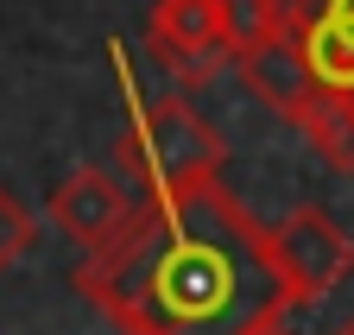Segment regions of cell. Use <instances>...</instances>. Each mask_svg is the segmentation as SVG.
Wrapping results in <instances>:
<instances>
[{
  "label": "cell",
  "mask_w": 354,
  "mask_h": 335,
  "mask_svg": "<svg viewBox=\"0 0 354 335\" xmlns=\"http://www.w3.org/2000/svg\"><path fill=\"white\" fill-rule=\"evenodd\" d=\"M259 335H291V329H285V323H272V329H259Z\"/></svg>",
  "instance_id": "8fae6325"
},
{
  "label": "cell",
  "mask_w": 354,
  "mask_h": 335,
  "mask_svg": "<svg viewBox=\"0 0 354 335\" xmlns=\"http://www.w3.org/2000/svg\"><path fill=\"white\" fill-rule=\"evenodd\" d=\"M76 291L120 335H259L291 316L266 228L221 178L133 202V222L76 266Z\"/></svg>",
  "instance_id": "6da1fadb"
},
{
  "label": "cell",
  "mask_w": 354,
  "mask_h": 335,
  "mask_svg": "<svg viewBox=\"0 0 354 335\" xmlns=\"http://www.w3.org/2000/svg\"><path fill=\"white\" fill-rule=\"evenodd\" d=\"M266 253H272L279 278H285V298L297 304H317L354 272V234L329 216V209H291L279 228H266Z\"/></svg>",
  "instance_id": "3957f363"
},
{
  "label": "cell",
  "mask_w": 354,
  "mask_h": 335,
  "mask_svg": "<svg viewBox=\"0 0 354 335\" xmlns=\"http://www.w3.org/2000/svg\"><path fill=\"white\" fill-rule=\"evenodd\" d=\"M32 240H38V222H32V209L0 184V272L7 266H19L26 253H32Z\"/></svg>",
  "instance_id": "30bf717a"
},
{
  "label": "cell",
  "mask_w": 354,
  "mask_h": 335,
  "mask_svg": "<svg viewBox=\"0 0 354 335\" xmlns=\"http://www.w3.org/2000/svg\"><path fill=\"white\" fill-rule=\"evenodd\" d=\"M51 222L82 247V260L88 253H102V247L133 222V196L120 190V178H108V171H70L64 184H57V196H51Z\"/></svg>",
  "instance_id": "8992f818"
},
{
  "label": "cell",
  "mask_w": 354,
  "mask_h": 335,
  "mask_svg": "<svg viewBox=\"0 0 354 335\" xmlns=\"http://www.w3.org/2000/svg\"><path fill=\"white\" fill-rule=\"evenodd\" d=\"M335 335H354V323H342V329H335Z\"/></svg>",
  "instance_id": "7c38bea8"
},
{
  "label": "cell",
  "mask_w": 354,
  "mask_h": 335,
  "mask_svg": "<svg viewBox=\"0 0 354 335\" xmlns=\"http://www.w3.org/2000/svg\"><path fill=\"white\" fill-rule=\"evenodd\" d=\"M279 32L297 45L310 95L354 102V0H272Z\"/></svg>",
  "instance_id": "277c9868"
},
{
  "label": "cell",
  "mask_w": 354,
  "mask_h": 335,
  "mask_svg": "<svg viewBox=\"0 0 354 335\" xmlns=\"http://www.w3.org/2000/svg\"><path fill=\"white\" fill-rule=\"evenodd\" d=\"M297 127H304V140L317 146L335 171H354V102L310 95V102L297 108Z\"/></svg>",
  "instance_id": "ba28073f"
},
{
  "label": "cell",
  "mask_w": 354,
  "mask_h": 335,
  "mask_svg": "<svg viewBox=\"0 0 354 335\" xmlns=\"http://www.w3.org/2000/svg\"><path fill=\"white\" fill-rule=\"evenodd\" d=\"M241 82L266 102V108H279L285 120H297V108L310 102V76H304V57H297V45L279 32V38H266L259 51H247L241 64Z\"/></svg>",
  "instance_id": "52a82bcc"
},
{
  "label": "cell",
  "mask_w": 354,
  "mask_h": 335,
  "mask_svg": "<svg viewBox=\"0 0 354 335\" xmlns=\"http://www.w3.org/2000/svg\"><path fill=\"white\" fill-rule=\"evenodd\" d=\"M221 38H228V57L241 64L266 38H279V7L272 0H221Z\"/></svg>",
  "instance_id": "9c48e42d"
},
{
  "label": "cell",
  "mask_w": 354,
  "mask_h": 335,
  "mask_svg": "<svg viewBox=\"0 0 354 335\" xmlns=\"http://www.w3.org/2000/svg\"><path fill=\"white\" fill-rule=\"evenodd\" d=\"M146 38L177 82H209L221 64H234L221 38V0H152Z\"/></svg>",
  "instance_id": "5b68a950"
},
{
  "label": "cell",
  "mask_w": 354,
  "mask_h": 335,
  "mask_svg": "<svg viewBox=\"0 0 354 335\" xmlns=\"http://www.w3.org/2000/svg\"><path fill=\"white\" fill-rule=\"evenodd\" d=\"M221 133L184 102V95H165L152 108H133V127L120 140V171L140 184L146 202L177 196L190 184H209L221 171Z\"/></svg>",
  "instance_id": "7a4b0ae2"
}]
</instances>
